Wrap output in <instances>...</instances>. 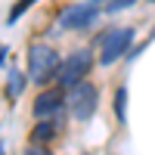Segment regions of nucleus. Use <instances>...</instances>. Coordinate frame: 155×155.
Returning a JSON list of instances; mask_svg holds the SVG:
<instances>
[{"label": "nucleus", "instance_id": "f257e3e1", "mask_svg": "<svg viewBox=\"0 0 155 155\" xmlns=\"http://www.w3.org/2000/svg\"><path fill=\"white\" fill-rule=\"evenodd\" d=\"M59 53L50 44H34L28 50V74H31V81L37 84H47L53 74H59Z\"/></svg>", "mask_w": 155, "mask_h": 155}, {"label": "nucleus", "instance_id": "1a4fd4ad", "mask_svg": "<svg viewBox=\"0 0 155 155\" xmlns=\"http://www.w3.org/2000/svg\"><path fill=\"white\" fill-rule=\"evenodd\" d=\"M59 127H62V121H53V124H50V118H47V121H41V124L34 127V134H31V137H34V140H50V137L59 130Z\"/></svg>", "mask_w": 155, "mask_h": 155}, {"label": "nucleus", "instance_id": "6e6552de", "mask_svg": "<svg viewBox=\"0 0 155 155\" xmlns=\"http://www.w3.org/2000/svg\"><path fill=\"white\" fill-rule=\"evenodd\" d=\"M115 115H118V124H127V87L115 90Z\"/></svg>", "mask_w": 155, "mask_h": 155}, {"label": "nucleus", "instance_id": "0eeeda50", "mask_svg": "<svg viewBox=\"0 0 155 155\" xmlns=\"http://www.w3.org/2000/svg\"><path fill=\"white\" fill-rule=\"evenodd\" d=\"M22 87H25V78L19 74V68L6 65V96H9V99H16V96L22 93Z\"/></svg>", "mask_w": 155, "mask_h": 155}, {"label": "nucleus", "instance_id": "7ed1b4c3", "mask_svg": "<svg viewBox=\"0 0 155 155\" xmlns=\"http://www.w3.org/2000/svg\"><path fill=\"white\" fill-rule=\"evenodd\" d=\"M90 65H93V53L90 50H74L71 56H65L62 59V65H59V84L62 87H74V84H81V81H87V71H90Z\"/></svg>", "mask_w": 155, "mask_h": 155}, {"label": "nucleus", "instance_id": "39448f33", "mask_svg": "<svg viewBox=\"0 0 155 155\" xmlns=\"http://www.w3.org/2000/svg\"><path fill=\"white\" fill-rule=\"evenodd\" d=\"M96 22V6L93 3H74V6H65L59 16V28L65 31H78V28H87V25Z\"/></svg>", "mask_w": 155, "mask_h": 155}, {"label": "nucleus", "instance_id": "423d86ee", "mask_svg": "<svg viewBox=\"0 0 155 155\" xmlns=\"http://www.w3.org/2000/svg\"><path fill=\"white\" fill-rule=\"evenodd\" d=\"M62 102H65L62 90H44V93L34 99V118H41V121H47V118H59Z\"/></svg>", "mask_w": 155, "mask_h": 155}, {"label": "nucleus", "instance_id": "f03ea898", "mask_svg": "<svg viewBox=\"0 0 155 155\" xmlns=\"http://www.w3.org/2000/svg\"><path fill=\"white\" fill-rule=\"evenodd\" d=\"M134 44V28H109L99 41V62L102 65H112L118 62Z\"/></svg>", "mask_w": 155, "mask_h": 155}, {"label": "nucleus", "instance_id": "20e7f679", "mask_svg": "<svg viewBox=\"0 0 155 155\" xmlns=\"http://www.w3.org/2000/svg\"><path fill=\"white\" fill-rule=\"evenodd\" d=\"M65 102H68V109H71V115H74L78 121H87L90 115L96 112V87L90 84V81H81V84L68 87Z\"/></svg>", "mask_w": 155, "mask_h": 155}, {"label": "nucleus", "instance_id": "4468645a", "mask_svg": "<svg viewBox=\"0 0 155 155\" xmlns=\"http://www.w3.org/2000/svg\"><path fill=\"white\" fill-rule=\"evenodd\" d=\"M152 3H155V0H152Z\"/></svg>", "mask_w": 155, "mask_h": 155}, {"label": "nucleus", "instance_id": "ddd939ff", "mask_svg": "<svg viewBox=\"0 0 155 155\" xmlns=\"http://www.w3.org/2000/svg\"><path fill=\"white\" fill-rule=\"evenodd\" d=\"M81 3H93L96 6V3H106V0H81Z\"/></svg>", "mask_w": 155, "mask_h": 155}, {"label": "nucleus", "instance_id": "f8f14e48", "mask_svg": "<svg viewBox=\"0 0 155 155\" xmlns=\"http://www.w3.org/2000/svg\"><path fill=\"white\" fill-rule=\"evenodd\" d=\"M25 155H53V152H50L47 146H28V149H25Z\"/></svg>", "mask_w": 155, "mask_h": 155}, {"label": "nucleus", "instance_id": "9b49d317", "mask_svg": "<svg viewBox=\"0 0 155 155\" xmlns=\"http://www.w3.org/2000/svg\"><path fill=\"white\" fill-rule=\"evenodd\" d=\"M137 0H106V9L109 12H118V9H127V6H134Z\"/></svg>", "mask_w": 155, "mask_h": 155}, {"label": "nucleus", "instance_id": "9d476101", "mask_svg": "<svg viewBox=\"0 0 155 155\" xmlns=\"http://www.w3.org/2000/svg\"><path fill=\"white\" fill-rule=\"evenodd\" d=\"M31 3H34V0H19V6H16V9H9V16H6V25H16V22L22 19V12L28 9Z\"/></svg>", "mask_w": 155, "mask_h": 155}]
</instances>
